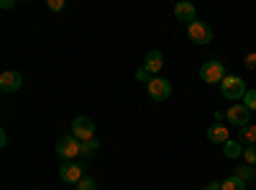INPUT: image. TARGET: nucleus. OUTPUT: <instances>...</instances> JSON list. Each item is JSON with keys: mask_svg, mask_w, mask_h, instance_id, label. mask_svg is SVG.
<instances>
[{"mask_svg": "<svg viewBox=\"0 0 256 190\" xmlns=\"http://www.w3.org/2000/svg\"><path fill=\"white\" fill-rule=\"evenodd\" d=\"M226 77L228 75H226V67H223L220 59H208L205 65L200 67V80L208 82V85H220Z\"/></svg>", "mask_w": 256, "mask_h": 190, "instance_id": "f257e3e1", "label": "nucleus"}, {"mask_svg": "<svg viewBox=\"0 0 256 190\" xmlns=\"http://www.w3.org/2000/svg\"><path fill=\"white\" fill-rule=\"evenodd\" d=\"M56 154L64 159V162H72V159H77V157H82V141L77 139V136H62L59 141H56Z\"/></svg>", "mask_w": 256, "mask_h": 190, "instance_id": "f03ea898", "label": "nucleus"}, {"mask_svg": "<svg viewBox=\"0 0 256 190\" xmlns=\"http://www.w3.org/2000/svg\"><path fill=\"white\" fill-rule=\"evenodd\" d=\"M220 93H223V98H228V100H244V95L248 93V88H246V82H244L241 77L228 75V77L220 82Z\"/></svg>", "mask_w": 256, "mask_h": 190, "instance_id": "7ed1b4c3", "label": "nucleus"}, {"mask_svg": "<svg viewBox=\"0 0 256 190\" xmlns=\"http://www.w3.org/2000/svg\"><path fill=\"white\" fill-rule=\"evenodd\" d=\"M187 36L192 44H198V47H205L212 41V29L205 24V21H195V24H190L187 26Z\"/></svg>", "mask_w": 256, "mask_h": 190, "instance_id": "20e7f679", "label": "nucleus"}, {"mask_svg": "<svg viewBox=\"0 0 256 190\" xmlns=\"http://www.w3.org/2000/svg\"><path fill=\"white\" fill-rule=\"evenodd\" d=\"M72 136H77L82 144L90 141V139H95V123H92L88 116H77V118L72 121Z\"/></svg>", "mask_w": 256, "mask_h": 190, "instance_id": "39448f33", "label": "nucleus"}, {"mask_svg": "<svg viewBox=\"0 0 256 190\" xmlns=\"http://www.w3.org/2000/svg\"><path fill=\"white\" fill-rule=\"evenodd\" d=\"M226 118L233 123V126H238V129H244V126L251 123V111L246 108L244 103H233L230 108L226 111Z\"/></svg>", "mask_w": 256, "mask_h": 190, "instance_id": "423d86ee", "label": "nucleus"}, {"mask_svg": "<svg viewBox=\"0 0 256 190\" xmlns=\"http://www.w3.org/2000/svg\"><path fill=\"white\" fill-rule=\"evenodd\" d=\"M148 95H152V100H156V103H162V100H166L169 95H172V85H169V80H164V77H154L152 82H148Z\"/></svg>", "mask_w": 256, "mask_h": 190, "instance_id": "0eeeda50", "label": "nucleus"}, {"mask_svg": "<svg viewBox=\"0 0 256 190\" xmlns=\"http://www.w3.org/2000/svg\"><path fill=\"white\" fill-rule=\"evenodd\" d=\"M20 88H24V75L16 72V70H8L0 75V90L3 93H18Z\"/></svg>", "mask_w": 256, "mask_h": 190, "instance_id": "6e6552de", "label": "nucleus"}, {"mask_svg": "<svg viewBox=\"0 0 256 190\" xmlns=\"http://www.w3.org/2000/svg\"><path fill=\"white\" fill-rule=\"evenodd\" d=\"M59 177L64 180V182H72V185H77L82 177H84V164H74V162H64L62 167H59Z\"/></svg>", "mask_w": 256, "mask_h": 190, "instance_id": "1a4fd4ad", "label": "nucleus"}, {"mask_svg": "<svg viewBox=\"0 0 256 190\" xmlns=\"http://www.w3.org/2000/svg\"><path fill=\"white\" fill-rule=\"evenodd\" d=\"M174 16H177V21H182V24H195L198 21V8L192 6V3H187V0H182V3H177L174 6Z\"/></svg>", "mask_w": 256, "mask_h": 190, "instance_id": "9d476101", "label": "nucleus"}, {"mask_svg": "<svg viewBox=\"0 0 256 190\" xmlns=\"http://www.w3.org/2000/svg\"><path fill=\"white\" fill-rule=\"evenodd\" d=\"M144 67L156 77V75H159V70L164 67V54H162L159 49H152V52L146 54V59H144Z\"/></svg>", "mask_w": 256, "mask_h": 190, "instance_id": "9b49d317", "label": "nucleus"}, {"mask_svg": "<svg viewBox=\"0 0 256 190\" xmlns=\"http://www.w3.org/2000/svg\"><path fill=\"white\" fill-rule=\"evenodd\" d=\"M208 141L210 144H226V141H230V136H228V129L223 123H212L210 129H208Z\"/></svg>", "mask_w": 256, "mask_h": 190, "instance_id": "f8f14e48", "label": "nucleus"}, {"mask_svg": "<svg viewBox=\"0 0 256 190\" xmlns=\"http://www.w3.org/2000/svg\"><path fill=\"white\" fill-rule=\"evenodd\" d=\"M244 149H246V146H241L238 139H230V141L223 144V154H226V159H241V157H244Z\"/></svg>", "mask_w": 256, "mask_h": 190, "instance_id": "ddd939ff", "label": "nucleus"}, {"mask_svg": "<svg viewBox=\"0 0 256 190\" xmlns=\"http://www.w3.org/2000/svg\"><path fill=\"white\" fill-rule=\"evenodd\" d=\"M238 141L241 144H256V123H248L244 129H238Z\"/></svg>", "mask_w": 256, "mask_h": 190, "instance_id": "4468645a", "label": "nucleus"}, {"mask_svg": "<svg viewBox=\"0 0 256 190\" xmlns=\"http://www.w3.org/2000/svg\"><path fill=\"white\" fill-rule=\"evenodd\" d=\"M220 190H248L246 187V180L236 177V175H230L226 180H220Z\"/></svg>", "mask_w": 256, "mask_h": 190, "instance_id": "2eb2a0df", "label": "nucleus"}, {"mask_svg": "<svg viewBox=\"0 0 256 190\" xmlns=\"http://www.w3.org/2000/svg\"><path fill=\"white\" fill-rule=\"evenodd\" d=\"M254 175H256V170H254V167L251 164H238L236 167V177H241V180H254Z\"/></svg>", "mask_w": 256, "mask_h": 190, "instance_id": "dca6fc26", "label": "nucleus"}, {"mask_svg": "<svg viewBox=\"0 0 256 190\" xmlns=\"http://www.w3.org/2000/svg\"><path fill=\"white\" fill-rule=\"evenodd\" d=\"M74 187H77V190H98V180H95V177H90V175H84Z\"/></svg>", "mask_w": 256, "mask_h": 190, "instance_id": "f3484780", "label": "nucleus"}, {"mask_svg": "<svg viewBox=\"0 0 256 190\" xmlns=\"http://www.w3.org/2000/svg\"><path fill=\"white\" fill-rule=\"evenodd\" d=\"M244 162L251 164V167H256V144H248L246 149H244Z\"/></svg>", "mask_w": 256, "mask_h": 190, "instance_id": "a211bd4d", "label": "nucleus"}, {"mask_svg": "<svg viewBox=\"0 0 256 190\" xmlns=\"http://www.w3.org/2000/svg\"><path fill=\"white\" fill-rule=\"evenodd\" d=\"M100 149V141L98 139H90V141H84L82 144V157H90L92 152H98Z\"/></svg>", "mask_w": 256, "mask_h": 190, "instance_id": "6ab92c4d", "label": "nucleus"}, {"mask_svg": "<svg viewBox=\"0 0 256 190\" xmlns=\"http://www.w3.org/2000/svg\"><path fill=\"white\" fill-rule=\"evenodd\" d=\"M241 103L246 105L248 111H256V88H254V90H248V93L244 95V100H241Z\"/></svg>", "mask_w": 256, "mask_h": 190, "instance_id": "aec40b11", "label": "nucleus"}, {"mask_svg": "<svg viewBox=\"0 0 256 190\" xmlns=\"http://www.w3.org/2000/svg\"><path fill=\"white\" fill-rule=\"evenodd\" d=\"M136 80H138V82H146V85H148V82L154 80V75L148 72L146 67H138V70H136Z\"/></svg>", "mask_w": 256, "mask_h": 190, "instance_id": "412c9836", "label": "nucleus"}, {"mask_svg": "<svg viewBox=\"0 0 256 190\" xmlns=\"http://www.w3.org/2000/svg\"><path fill=\"white\" fill-rule=\"evenodd\" d=\"M49 11H54V13H59V11H64V0H49Z\"/></svg>", "mask_w": 256, "mask_h": 190, "instance_id": "4be33fe9", "label": "nucleus"}, {"mask_svg": "<svg viewBox=\"0 0 256 190\" xmlns=\"http://www.w3.org/2000/svg\"><path fill=\"white\" fill-rule=\"evenodd\" d=\"M244 65H246L248 70H256V54H248V57H246V62H244Z\"/></svg>", "mask_w": 256, "mask_h": 190, "instance_id": "5701e85b", "label": "nucleus"}, {"mask_svg": "<svg viewBox=\"0 0 256 190\" xmlns=\"http://www.w3.org/2000/svg\"><path fill=\"white\" fill-rule=\"evenodd\" d=\"M202 190H220V182H218V180H212V182H208Z\"/></svg>", "mask_w": 256, "mask_h": 190, "instance_id": "b1692460", "label": "nucleus"}, {"mask_svg": "<svg viewBox=\"0 0 256 190\" xmlns=\"http://www.w3.org/2000/svg\"><path fill=\"white\" fill-rule=\"evenodd\" d=\"M6 144H8V134L0 131V146H6Z\"/></svg>", "mask_w": 256, "mask_h": 190, "instance_id": "393cba45", "label": "nucleus"}, {"mask_svg": "<svg viewBox=\"0 0 256 190\" xmlns=\"http://www.w3.org/2000/svg\"><path fill=\"white\" fill-rule=\"evenodd\" d=\"M216 121H218V123L226 121V113H223V111H216Z\"/></svg>", "mask_w": 256, "mask_h": 190, "instance_id": "a878e982", "label": "nucleus"}]
</instances>
